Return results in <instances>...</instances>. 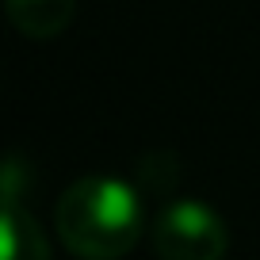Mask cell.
Returning <instances> with one entry per match:
<instances>
[{
    "label": "cell",
    "instance_id": "cell-1",
    "mask_svg": "<svg viewBox=\"0 0 260 260\" xmlns=\"http://www.w3.org/2000/svg\"><path fill=\"white\" fill-rule=\"evenodd\" d=\"M54 230L77 260H122L146 234L142 195L107 172L77 176L57 195Z\"/></svg>",
    "mask_w": 260,
    "mask_h": 260
},
{
    "label": "cell",
    "instance_id": "cell-2",
    "mask_svg": "<svg viewBox=\"0 0 260 260\" xmlns=\"http://www.w3.org/2000/svg\"><path fill=\"white\" fill-rule=\"evenodd\" d=\"M149 241L161 260H226L230 230L211 203L184 195V199L157 207Z\"/></svg>",
    "mask_w": 260,
    "mask_h": 260
},
{
    "label": "cell",
    "instance_id": "cell-4",
    "mask_svg": "<svg viewBox=\"0 0 260 260\" xmlns=\"http://www.w3.org/2000/svg\"><path fill=\"white\" fill-rule=\"evenodd\" d=\"M4 12L19 35L46 42L73 23L77 0H4Z\"/></svg>",
    "mask_w": 260,
    "mask_h": 260
},
{
    "label": "cell",
    "instance_id": "cell-3",
    "mask_svg": "<svg viewBox=\"0 0 260 260\" xmlns=\"http://www.w3.org/2000/svg\"><path fill=\"white\" fill-rule=\"evenodd\" d=\"M0 249L4 260H50V237L35 214L19 203V161L12 157L4 169V218H0Z\"/></svg>",
    "mask_w": 260,
    "mask_h": 260
}]
</instances>
